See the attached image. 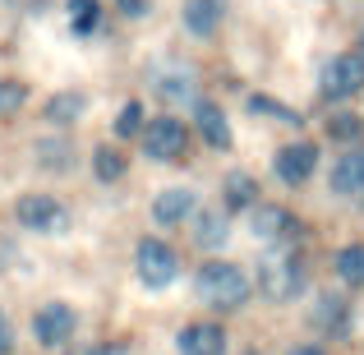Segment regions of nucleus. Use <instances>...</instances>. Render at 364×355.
<instances>
[{
  "label": "nucleus",
  "mask_w": 364,
  "mask_h": 355,
  "mask_svg": "<svg viewBox=\"0 0 364 355\" xmlns=\"http://www.w3.org/2000/svg\"><path fill=\"white\" fill-rule=\"evenodd\" d=\"M249 277L240 263H226V258H213V263L198 267V295H203L208 304H217V309H235V304L249 300Z\"/></svg>",
  "instance_id": "1"
},
{
  "label": "nucleus",
  "mask_w": 364,
  "mask_h": 355,
  "mask_svg": "<svg viewBox=\"0 0 364 355\" xmlns=\"http://www.w3.org/2000/svg\"><path fill=\"white\" fill-rule=\"evenodd\" d=\"M258 291H263L267 300H277V304L295 300V295L304 291V263L295 254H272L263 267H258Z\"/></svg>",
  "instance_id": "2"
},
{
  "label": "nucleus",
  "mask_w": 364,
  "mask_h": 355,
  "mask_svg": "<svg viewBox=\"0 0 364 355\" xmlns=\"http://www.w3.org/2000/svg\"><path fill=\"white\" fill-rule=\"evenodd\" d=\"M134 263H139V282L148 286V291L171 286V282H176V272H180V258H176V249H171L166 240H139Z\"/></svg>",
  "instance_id": "3"
},
{
  "label": "nucleus",
  "mask_w": 364,
  "mask_h": 355,
  "mask_svg": "<svg viewBox=\"0 0 364 355\" xmlns=\"http://www.w3.org/2000/svg\"><path fill=\"white\" fill-rule=\"evenodd\" d=\"M14 217L28 226V231H42V235H60L70 231V208L51 194H23L14 203Z\"/></svg>",
  "instance_id": "4"
},
{
  "label": "nucleus",
  "mask_w": 364,
  "mask_h": 355,
  "mask_svg": "<svg viewBox=\"0 0 364 355\" xmlns=\"http://www.w3.org/2000/svg\"><path fill=\"white\" fill-rule=\"evenodd\" d=\"M364 92V51H341L328 60V70H323V97L328 102H346Z\"/></svg>",
  "instance_id": "5"
},
{
  "label": "nucleus",
  "mask_w": 364,
  "mask_h": 355,
  "mask_svg": "<svg viewBox=\"0 0 364 355\" xmlns=\"http://www.w3.org/2000/svg\"><path fill=\"white\" fill-rule=\"evenodd\" d=\"M185 148H189V129L176 116H157L143 129V152H148L152 161H180Z\"/></svg>",
  "instance_id": "6"
},
{
  "label": "nucleus",
  "mask_w": 364,
  "mask_h": 355,
  "mask_svg": "<svg viewBox=\"0 0 364 355\" xmlns=\"http://www.w3.org/2000/svg\"><path fill=\"white\" fill-rule=\"evenodd\" d=\"M33 337L42 341V346H65V341L74 337V309H70V304H60V300L42 304L37 319H33Z\"/></svg>",
  "instance_id": "7"
},
{
  "label": "nucleus",
  "mask_w": 364,
  "mask_h": 355,
  "mask_svg": "<svg viewBox=\"0 0 364 355\" xmlns=\"http://www.w3.org/2000/svg\"><path fill=\"white\" fill-rule=\"evenodd\" d=\"M272 166L286 185H304V180L314 176V166H318V148H314V143H286Z\"/></svg>",
  "instance_id": "8"
},
{
  "label": "nucleus",
  "mask_w": 364,
  "mask_h": 355,
  "mask_svg": "<svg viewBox=\"0 0 364 355\" xmlns=\"http://www.w3.org/2000/svg\"><path fill=\"white\" fill-rule=\"evenodd\" d=\"M249 231H254V240H267V245H277V240H286L291 231H300V226H295V217L286 213V208L258 203V208H249Z\"/></svg>",
  "instance_id": "9"
},
{
  "label": "nucleus",
  "mask_w": 364,
  "mask_h": 355,
  "mask_svg": "<svg viewBox=\"0 0 364 355\" xmlns=\"http://www.w3.org/2000/svg\"><path fill=\"white\" fill-rule=\"evenodd\" d=\"M180 351L185 355H226V332L217 323H189L180 332Z\"/></svg>",
  "instance_id": "10"
},
{
  "label": "nucleus",
  "mask_w": 364,
  "mask_h": 355,
  "mask_svg": "<svg viewBox=\"0 0 364 355\" xmlns=\"http://www.w3.org/2000/svg\"><path fill=\"white\" fill-rule=\"evenodd\" d=\"M194 208H198V198L189 194V189H161V194L152 198V217H157L161 226H176V222H185V217H194Z\"/></svg>",
  "instance_id": "11"
},
{
  "label": "nucleus",
  "mask_w": 364,
  "mask_h": 355,
  "mask_svg": "<svg viewBox=\"0 0 364 355\" xmlns=\"http://www.w3.org/2000/svg\"><path fill=\"white\" fill-rule=\"evenodd\" d=\"M332 189L337 194H364V148H350L332 161Z\"/></svg>",
  "instance_id": "12"
},
{
  "label": "nucleus",
  "mask_w": 364,
  "mask_h": 355,
  "mask_svg": "<svg viewBox=\"0 0 364 355\" xmlns=\"http://www.w3.org/2000/svg\"><path fill=\"white\" fill-rule=\"evenodd\" d=\"M226 14V0H185V28L194 37H213L222 28Z\"/></svg>",
  "instance_id": "13"
},
{
  "label": "nucleus",
  "mask_w": 364,
  "mask_h": 355,
  "mask_svg": "<svg viewBox=\"0 0 364 355\" xmlns=\"http://www.w3.org/2000/svg\"><path fill=\"white\" fill-rule=\"evenodd\" d=\"M194 116H198V129H203V139L213 143V148H231V124H226L217 102H198Z\"/></svg>",
  "instance_id": "14"
},
{
  "label": "nucleus",
  "mask_w": 364,
  "mask_h": 355,
  "mask_svg": "<svg viewBox=\"0 0 364 355\" xmlns=\"http://www.w3.org/2000/svg\"><path fill=\"white\" fill-rule=\"evenodd\" d=\"M226 213L222 208H208V213H198V222H194V240L203 249H217V245H226Z\"/></svg>",
  "instance_id": "15"
},
{
  "label": "nucleus",
  "mask_w": 364,
  "mask_h": 355,
  "mask_svg": "<svg viewBox=\"0 0 364 355\" xmlns=\"http://www.w3.org/2000/svg\"><path fill=\"white\" fill-rule=\"evenodd\" d=\"M83 111H88V102H83L79 92H60V97H51V102H46V120H55V124L79 120Z\"/></svg>",
  "instance_id": "16"
},
{
  "label": "nucleus",
  "mask_w": 364,
  "mask_h": 355,
  "mask_svg": "<svg viewBox=\"0 0 364 355\" xmlns=\"http://www.w3.org/2000/svg\"><path fill=\"white\" fill-rule=\"evenodd\" d=\"M337 277L346 286H364V245H346L337 254Z\"/></svg>",
  "instance_id": "17"
},
{
  "label": "nucleus",
  "mask_w": 364,
  "mask_h": 355,
  "mask_svg": "<svg viewBox=\"0 0 364 355\" xmlns=\"http://www.w3.org/2000/svg\"><path fill=\"white\" fill-rule=\"evenodd\" d=\"M92 171H97V180H107V185H111V180L124 176V157H120L116 148H107V143H102V148L92 152Z\"/></svg>",
  "instance_id": "18"
},
{
  "label": "nucleus",
  "mask_w": 364,
  "mask_h": 355,
  "mask_svg": "<svg viewBox=\"0 0 364 355\" xmlns=\"http://www.w3.org/2000/svg\"><path fill=\"white\" fill-rule=\"evenodd\" d=\"M254 194H258V185L249 176H240V171L226 180V208H254Z\"/></svg>",
  "instance_id": "19"
},
{
  "label": "nucleus",
  "mask_w": 364,
  "mask_h": 355,
  "mask_svg": "<svg viewBox=\"0 0 364 355\" xmlns=\"http://www.w3.org/2000/svg\"><path fill=\"white\" fill-rule=\"evenodd\" d=\"M97 18H102V5H97V0H70V23H74V33H92V28H97Z\"/></svg>",
  "instance_id": "20"
},
{
  "label": "nucleus",
  "mask_w": 364,
  "mask_h": 355,
  "mask_svg": "<svg viewBox=\"0 0 364 355\" xmlns=\"http://www.w3.org/2000/svg\"><path fill=\"white\" fill-rule=\"evenodd\" d=\"M328 134H332V139H341V143H355L360 134H364V120L355 116V111H341V116L328 120Z\"/></svg>",
  "instance_id": "21"
},
{
  "label": "nucleus",
  "mask_w": 364,
  "mask_h": 355,
  "mask_svg": "<svg viewBox=\"0 0 364 355\" xmlns=\"http://www.w3.org/2000/svg\"><path fill=\"white\" fill-rule=\"evenodd\" d=\"M23 102H28L23 83H18V79H0V116H14Z\"/></svg>",
  "instance_id": "22"
},
{
  "label": "nucleus",
  "mask_w": 364,
  "mask_h": 355,
  "mask_svg": "<svg viewBox=\"0 0 364 355\" xmlns=\"http://www.w3.org/2000/svg\"><path fill=\"white\" fill-rule=\"evenodd\" d=\"M116 134H120V139H134V134H143V107H139V102H124V107H120Z\"/></svg>",
  "instance_id": "23"
},
{
  "label": "nucleus",
  "mask_w": 364,
  "mask_h": 355,
  "mask_svg": "<svg viewBox=\"0 0 364 355\" xmlns=\"http://www.w3.org/2000/svg\"><path fill=\"white\" fill-rule=\"evenodd\" d=\"M249 111H254V116H272V120H282V124H300V116H295V111L277 107L272 97H249Z\"/></svg>",
  "instance_id": "24"
},
{
  "label": "nucleus",
  "mask_w": 364,
  "mask_h": 355,
  "mask_svg": "<svg viewBox=\"0 0 364 355\" xmlns=\"http://www.w3.org/2000/svg\"><path fill=\"white\" fill-rule=\"evenodd\" d=\"M341 319H346V314H341V300H318V309H314V323H318V328H341Z\"/></svg>",
  "instance_id": "25"
},
{
  "label": "nucleus",
  "mask_w": 364,
  "mask_h": 355,
  "mask_svg": "<svg viewBox=\"0 0 364 355\" xmlns=\"http://www.w3.org/2000/svg\"><path fill=\"white\" fill-rule=\"evenodd\" d=\"M65 152H70V148H65V143H37V157H42V161H46V166H55V171H60V166H65V161H60V157H65Z\"/></svg>",
  "instance_id": "26"
},
{
  "label": "nucleus",
  "mask_w": 364,
  "mask_h": 355,
  "mask_svg": "<svg viewBox=\"0 0 364 355\" xmlns=\"http://www.w3.org/2000/svg\"><path fill=\"white\" fill-rule=\"evenodd\" d=\"M9 346H14V332H9V319L0 314V355H9Z\"/></svg>",
  "instance_id": "27"
},
{
  "label": "nucleus",
  "mask_w": 364,
  "mask_h": 355,
  "mask_svg": "<svg viewBox=\"0 0 364 355\" xmlns=\"http://www.w3.org/2000/svg\"><path fill=\"white\" fill-rule=\"evenodd\" d=\"M120 9H124V14H143L148 5H143V0H120Z\"/></svg>",
  "instance_id": "28"
},
{
  "label": "nucleus",
  "mask_w": 364,
  "mask_h": 355,
  "mask_svg": "<svg viewBox=\"0 0 364 355\" xmlns=\"http://www.w3.org/2000/svg\"><path fill=\"white\" fill-rule=\"evenodd\" d=\"M88 355H124V346H97V351H88Z\"/></svg>",
  "instance_id": "29"
},
{
  "label": "nucleus",
  "mask_w": 364,
  "mask_h": 355,
  "mask_svg": "<svg viewBox=\"0 0 364 355\" xmlns=\"http://www.w3.org/2000/svg\"><path fill=\"white\" fill-rule=\"evenodd\" d=\"M291 355H323V346H295Z\"/></svg>",
  "instance_id": "30"
},
{
  "label": "nucleus",
  "mask_w": 364,
  "mask_h": 355,
  "mask_svg": "<svg viewBox=\"0 0 364 355\" xmlns=\"http://www.w3.org/2000/svg\"><path fill=\"white\" fill-rule=\"evenodd\" d=\"M360 46H364V33H360Z\"/></svg>",
  "instance_id": "31"
}]
</instances>
